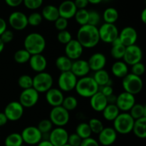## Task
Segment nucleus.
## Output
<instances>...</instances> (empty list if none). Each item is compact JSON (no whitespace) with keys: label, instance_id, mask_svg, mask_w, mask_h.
<instances>
[{"label":"nucleus","instance_id":"7","mask_svg":"<svg viewBox=\"0 0 146 146\" xmlns=\"http://www.w3.org/2000/svg\"><path fill=\"white\" fill-rule=\"evenodd\" d=\"M49 120L56 127H64L69 122V112L61 105L53 107L49 113Z\"/></svg>","mask_w":146,"mask_h":146},{"label":"nucleus","instance_id":"57","mask_svg":"<svg viewBox=\"0 0 146 146\" xmlns=\"http://www.w3.org/2000/svg\"><path fill=\"white\" fill-rule=\"evenodd\" d=\"M106 98H107V101H108V104H115L117 95H115V94H112L111 95L107 97Z\"/></svg>","mask_w":146,"mask_h":146},{"label":"nucleus","instance_id":"26","mask_svg":"<svg viewBox=\"0 0 146 146\" xmlns=\"http://www.w3.org/2000/svg\"><path fill=\"white\" fill-rule=\"evenodd\" d=\"M111 72L115 77L118 78H123L129 73V68L126 63L121 60H118L112 64Z\"/></svg>","mask_w":146,"mask_h":146},{"label":"nucleus","instance_id":"41","mask_svg":"<svg viewBox=\"0 0 146 146\" xmlns=\"http://www.w3.org/2000/svg\"><path fill=\"white\" fill-rule=\"evenodd\" d=\"M88 123L92 133H95V134H98L104 127L102 121L96 117L91 118Z\"/></svg>","mask_w":146,"mask_h":146},{"label":"nucleus","instance_id":"42","mask_svg":"<svg viewBox=\"0 0 146 146\" xmlns=\"http://www.w3.org/2000/svg\"><path fill=\"white\" fill-rule=\"evenodd\" d=\"M53 125H54L49 119H43L38 123L37 127L39 130V131L44 135L49 133L53 129Z\"/></svg>","mask_w":146,"mask_h":146},{"label":"nucleus","instance_id":"39","mask_svg":"<svg viewBox=\"0 0 146 146\" xmlns=\"http://www.w3.org/2000/svg\"><path fill=\"white\" fill-rule=\"evenodd\" d=\"M62 107H64L66 110L69 111H72L74 110L78 106V100L74 96H67V97H64V100H63Z\"/></svg>","mask_w":146,"mask_h":146},{"label":"nucleus","instance_id":"25","mask_svg":"<svg viewBox=\"0 0 146 146\" xmlns=\"http://www.w3.org/2000/svg\"><path fill=\"white\" fill-rule=\"evenodd\" d=\"M108 104V101L106 96H104L101 92L98 91L96 93L90 97V105L96 112H102L104 109Z\"/></svg>","mask_w":146,"mask_h":146},{"label":"nucleus","instance_id":"18","mask_svg":"<svg viewBox=\"0 0 146 146\" xmlns=\"http://www.w3.org/2000/svg\"><path fill=\"white\" fill-rule=\"evenodd\" d=\"M84 47L78 42V40H72L67 43L65 46V54L66 57L71 59L72 61L80 59L84 52Z\"/></svg>","mask_w":146,"mask_h":146},{"label":"nucleus","instance_id":"31","mask_svg":"<svg viewBox=\"0 0 146 146\" xmlns=\"http://www.w3.org/2000/svg\"><path fill=\"white\" fill-rule=\"evenodd\" d=\"M121 111L115 104H108L102 111L103 117L107 121H113Z\"/></svg>","mask_w":146,"mask_h":146},{"label":"nucleus","instance_id":"44","mask_svg":"<svg viewBox=\"0 0 146 146\" xmlns=\"http://www.w3.org/2000/svg\"><path fill=\"white\" fill-rule=\"evenodd\" d=\"M101 19V17L98 11H95V10L88 11V24L97 27L99 24Z\"/></svg>","mask_w":146,"mask_h":146},{"label":"nucleus","instance_id":"10","mask_svg":"<svg viewBox=\"0 0 146 146\" xmlns=\"http://www.w3.org/2000/svg\"><path fill=\"white\" fill-rule=\"evenodd\" d=\"M39 100V93L34 89L31 88L23 90L19 94V102L24 108H30L37 104Z\"/></svg>","mask_w":146,"mask_h":146},{"label":"nucleus","instance_id":"4","mask_svg":"<svg viewBox=\"0 0 146 146\" xmlns=\"http://www.w3.org/2000/svg\"><path fill=\"white\" fill-rule=\"evenodd\" d=\"M134 120L129 113H120L113 120V128L117 133L126 135L131 133L133 127Z\"/></svg>","mask_w":146,"mask_h":146},{"label":"nucleus","instance_id":"8","mask_svg":"<svg viewBox=\"0 0 146 146\" xmlns=\"http://www.w3.org/2000/svg\"><path fill=\"white\" fill-rule=\"evenodd\" d=\"M100 40L105 43L111 44L118 37L119 31L115 24L104 23L98 28Z\"/></svg>","mask_w":146,"mask_h":146},{"label":"nucleus","instance_id":"11","mask_svg":"<svg viewBox=\"0 0 146 146\" xmlns=\"http://www.w3.org/2000/svg\"><path fill=\"white\" fill-rule=\"evenodd\" d=\"M143 55V54L142 49L135 44L125 47V51L123 59L124 62L126 63L128 65L131 66L135 63L141 62Z\"/></svg>","mask_w":146,"mask_h":146},{"label":"nucleus","instance_id":"55","mask_svg":"<svg viewBox=\"0 0 146 146\" xmlns=\"http://www.w3.org/2000/svg\"><path fill=\"white\" fill-rule=\"evenodd\" d=\"M7 21L4 19L3 18L0 17V35L5 31L6 29H7Z\"/></svg>","mask_w":146,"mask_h":146},{"label":"nucleus","instance_id":"16","mask_svg":"<svg viewBox=\"0 0 146 146\" xmlns=\"http://www.w3.org/2000/svg\"><path fill=\"white\" fill-rule=\"evenodd\" d=\"M135 104V95L131 94V93L123 91L117 96L115 104L118 107L120 111H122L123 113H128Z\"/></svg>","mask_w":146,"mask_h":146},{"label":"nucleus","instance_id":"6","mask_svg":"<svg viewBox=\"0 0 146 146\" xmlns=\"http://www.w3.org/2000/svg\"><path fill=\"white\" fill-rule=\"evenodd\" d=\"M54 79L51 74L46 72H38L33 77V88L38 93H44L52 87Z\"/></svg>","mask_w":146,"mask_h":146},{"label":"nucleus","instance_id":"46","mask_svg":"<svg viewBox=\"0 0 146 146\" xmlns=\"http://www.w3.org/2000/svg\"><path fill=\"white\" fill-rule=\"evenodd\" d=\"M44 0H23L24 7L30 10H36L42 6Z\"/></svg>","mask_w":146,"mask_h":146},{"label":"nucleus","instance_id":"51","mask_svg":"<svg viewBox=\"0 0 146 146\" xmlns=\"http://www.w3.org/2000/svg\"><path fill=\"white\" fill-rule=\"evenodd\" d=\"M80 146H100V144L98 140L90 137L88 138L83 139Z\"/></svg>","mask_w":146,"mask_h":146},{"label":"nucleus","instance_id":"58","mask_svg":"<svg viewBox=\"0 0 146 146\" xmlns=\"http://www.w3.org/2000/svg\"><path fill=\"white\" fill-rule=\"evenodd\" d=\"M37 146H54L51 144V142L48 140H41L39 143L37 144Z\"/></svg>","mask_w":146,"mask_h":146},{"label":"nucleus","instance_id":"63","mask_svg":"<svg viewBox=\"0 0 146 146\" xmlns=\"http://www.w3.org/2000/svg\"><path fill=\"white\" fill-rule=\"evenodd\" d=\"M20 146H27V145H20Z\"/></svg>","mask_w":146,"mask_h":146},{"label":"nucleus","instance_id":"19","mask_svg":"<svg viewBox=\"0 0 146 146\" xmlns=\"http://www.w3.org/2000/svg\"><path fill=\"white\" fill-rule=\"evenodd\" d=\"M98 135V142L99 144L104 146H110L113 145L118 137V133L114 130L113 127H104V129Z\"/></svg>","mask_w":146,"mask_h":146},{"label":"nucleus","instance_id":"24","mask_svg":"<svg viewBox=\"0 0 146 146\" xmlns=\"http://www.w3.org/2000/svg\"><path fill=\"white\" fill-rule=\"evenodd\" d=\"M106 57L103 53L96 52L93 54L88 60L90 70L96 72L104 69L106 65Z\"/></svg>","mask_w":146,"mask_h":146},{"label":"nucleus","instance_id":"54","mask_svg":"<svg viewBox=\"0 0 146 146\" xmlns=\"http://www.w3.org/2000/svg\"><path fill=\"white\" fill-rule=\"evenodd\" d=\"M4 1L10 7H17L23 4V0H4Z\"/></svg>","mask_w":146,"mask_h":146},{"label":"nucleus","instance_id":"29","mask_svg":"<svg viewBox=\"0 0 146 146\" xmlns=\"http://www.w3.org/2000/svg\"><path fill=\"white\" fill-rule=\"evenodd\" d=\"M96 82L97 83L99 87L104 85H111L112 86L113 81L110 77L109 73L104 69L96 71L93 77Z\"/></svg>","mask_w":146,"mask_h":146},{"label":"nucleus","instance_id":"27","mask_svg":"<svg viewBox=\"0 0 146 146\" xmlns=\"http://www.w3.org/2000/svg\"><path fill=\"white\" fill-rule=\"evenodd\" d=\"M132 132L138 138L144 139L146 137V117L135 120Z\"/></svg>","mask_w":146,"mask_h":146},{"label":"nucleus","instance_id":"62","mask_svg":"<svg viewBox=\"0 0 146 146\" xmlns=\"http://www.w3.org/2000/svg\"><path fill=\"white\" fill-rule=\"evenodd\" d=\"M62 146H71V145H70L69 144H68V143H66V144L64 145H62Z\"/></svg>","mask_w":146,"mask_h":146},{"label":"nucleus","instance_id":"34","mask_svg":"<svg viewBox=\"0 0 146 146\" xmlns=\"http://www.w3.org/2000/svg\"><path fill=\"white\" fill-rule=\"evenodd\" d=\"M22 137L20 133H12L8 135L4 140L5 146H20L23 145Z\"/></svg>","mask_w":146,"mask_h":146},{"label":"nucleus","instance_id":"36","mask_svg":"<svg viewBox=\"0 0 146 146\" xmlns=\"http://www.w3.org/2000/svg\"><path fill=\"white\" fill-rule=\"evenodd\" d=\"M76 133L81 137V139H86L90 137L92 135L91 128H90L88 123H81L76 127Z\"/></svg>","mask_w":146,"mask_h":146},{"label":"nucleus","instance_id":"45","mask_svg":"<svg viewBox=\"0 0 146 146\" xmlns=\"http://www.w3.org/2000/svg\"><path fill=\"white\" fill-rule=\"evenodd\" d=\"M57 40L61 44L66 45L67 43H68L72 40V35H71V32L67 29L59 31V32L57 34Z\"/></svg>","mask_w":146,"mask_h":146},{"label":"nucleus","instance_id":"12","mask_svg":"<svg viewBox=\"0 0 146 146\" xmlns=\"http://www.w3.org/2000/svg\"><path fill=\"white\" fill-rule=\"evenodd\" d=\"M23 142L27 145H37L42 140L43 134L36 126H28L21 133Z\"/></svg>","mask_w":146,"mask_h":146},{"label":"nucleus","instance_id":"22","mask_svg":"<svg viewBox=\"0 0 146 146\" xmlns=\"http://www.w3.org/2000/svg\"><path fill=\"white\" fill-rule=\"evenodd\" d=\"M59 16L69 19L73 18L77 11V8L72 0H65L60 4L58 7Z\"/></svg>","mask_w":146,"mask_h":146},{"label":"nucleus","instance_id":"20","mask_svg":"<svg viewBox=\"0 0 146 146\" xmlns=\"http://www.w3.org/2000/svg\"><path fill=\"white\" fill-rule=\"evenodd\" d=\"M46 101L51 107H57L62 104L64 96L63 92L58 88H53L46 92Z\"/></svg>","mask_w":146,"mask_h":146},{"label":"nucleus","instance_id":"14","mask_svg":"<svg viewBox=\"0 0 146 146\" xmlns=\"http://www.w3.org/2000/svg\"><path fill=\"white\" fill-rule=\"evenodd\" d=\"M8 21L11 28L17 31H21L27 27L28 20L27 16L22 11H15L11 13Z\"/></svg>","mask_w":146,"mask_h":146},{"label":"nucleus","instance_id":"52","mask_svg":"<svg viewBox=\"0 0 146 146\" xmlns=\"http://www.w3.org/2000/svg\"><path fill=\"white\" fill-rule=\"evenodd\" d=\"M98 91L101 92L104 96L106 97H108V96L111 95L112 94H113V88L111 85H104L99 87L98 89Z\"/></svg>","mask_w":146,"mask_h":146},{"label":"nucleus","instance_id":"40","mask_svg":"<svg viewBox=\"0 0 146 146\" xmlns=\"http://www.w3.org/2000/svg\"><path fill=\"white\" fill-rule=\"evenodd\" d=\"M18 85L22 90L33 87V77L28 74H22L18 79Z\"/></svg>","mask_w":146,"mask_h":146},{"label":"nucleus","instance_id":"59","mask_svg":"<svg viewBox=\"0 0 146 146\" xmlns=\"http://www.w3.org/2000/svg\"><path fill=\"white\" fill-rule=\"evenodd\" d=\"M141 19L143 23L145 24L146 23V9H144L141 13Z\"/></svg>","mask_w":146,"mask_h":146},{"label":"nucleus","instance_id":"43","mask_svg":"<svg viewBox=\"0 0 146 146\" xmlns=\"http://www.w3.org/2000/svg\"><path fill=\"white\" fill-rule=\"evenodd\" d=\"M28 24L32 27H37L40 25L43 21V17L41 13L32 12L29 15L27 16Z\"/></svg>","mask_w":146,"mask_h":146},{"label":"nucleus","instance_id":"49","mask_svg":"<svg viewBox=\"0 0 146 146\" xmlns=\"http://www.w3.org/2000/svg\"><path fill=\"white\" fill-rule=\"evenodd\" d=\"M82 139L76 133H72L71 135H68V141L67 143L71 146H80Z\"/></svg>","mask_w":146,"mask_h":146},{"label":"nucleus","instance_id":"1","mask_svg":"<svg viewBox=\"0 0 146 146\" xmlns=\"http://www.w3.org/2000/svg\"><path fill=\"white\" fill-rule=\"evenodd\" d=\"M76 40L84 48H94L100 42L98 28L88 24L81 26L77 31Z\"/></svg>","mask_w":146,"mask_h":146},{"label":"nucleus","instance_id":"50","mask_svg":"<svg viewBox=\"0 0 146 146\" xmlns=\"http://www.w3.org/2000/svg\"><path fill=\"white\" fill-rule=\"evenodd\" d=\"M14 34L11 30L6 29L2 34L0 35V39L1 41L4 43V44H7L9 43L14 40Z\"/></svg>","mask_w":146,"mask_h":146},{"label":"nucleus","instance_id":"61","mask_svg":"<svg viewBox=\"0 0 146 146\" xmlns=\"http://www.w3.org/2000/svg\"><path fill=\"white\" fill-rule=\"evenodd\" d=\"M4 43L1 40V39H0V53H1L3 52V50H4Z\"/></svg>","mask_w":146,"mask_h":146},{"label":"nucleus","instance_id":"32","mask_svg":"<svg viewBox=\"0 0 146 146\" xmlns=\"http://www.w3.org/2000/svg\"><path fill=\"white\" fill-rule=\"evenodd\" d=\"M72 62L73 61L71 59H69L66 55H62L57 57L55 62V64L56 68L61 72H63L71 71Z\"/></svg>","mask_w":146,"mask_h":146},{"label":"nucleus","instance_id":"28","mask_svg":"<svg viewBox=\"0 0 146 146\" xmlns=\"http://www.w3.org/2000/svg\"><path fill=\"white\" fill-rule=\"evenodd\" d=\"M43 19L48 21H55L59 16L58 7L52 4H48L43 8L41 11Z\"/></svg>","mask_w":146,"mask_h":146},{"label":"nucleus","instance_id":"53","mask_svg":"<svg viewBox=\"0 0 146 146\" xmlns=\"http://www.w3.org/2000/svg\"><path fill=\"white\" fill-rule=\"evenodd\" d=\"M74 4L76 7L77 9H86L88 4H89L88 0H74Z\"/></svg>","mask_w":146,"mask_h":146},{"label":"nucleus","instance_id":"30","mask_svg":"<svg viewBox=\"0 0 146 146\" xmlns=\"http://www.w3.org/2000/svg\"><path fill=\"white\" fill-rule=\"evenodd\" d=\"M112 47L111 49V55L115 60L123 59L125 51V47L121 42L118 37L111 43Z\"/></svg>","mask_w":146,"mask_h":146},{"label":"nucleus","instance_id":"13","mask_svg":"<svg viewBox=\"0 0 146 146\" xmlns=\"http://www.w3.org/2000/svg\"><path fill=\"white\" fill-rule=\"evenodd\" d=\"M24 107L19 101H11L7 104L4 113L9 121H18L24 115Z\"/></svg>","mask_w":146,"mask_h":146},{"label":"nucleus","instance_id":"17","mask_svg":"<svg viewBox=\"0 0 146 146\" xmlns=\"http://www.w3.org/2000/svg\"><path fill=\"white\" fill-rule=\"evenodd\" d=\"M118 38L125 47L133 45L138 40V32L134 27L128 26L122 29L118 34Z\"/></svg>","mask_w":146,"mask_h":146},{"label":"nucleus","instance_id":"37","mask_svg":"<svg viewBox=\"0 0 146 146\" xmlns=\"http://www.w3.org/2000/svg\"><path fill=\"white\" fill-rule=\"evenodd\" d=\"M31 54L25 49L18 50L14 54V59L18 64H25L29 62Z\"/></svg>","mask_w":146,"mask_h":146},{"label":"nucleus","instance_id":"2","mask_svg":"<svg viewBox=\"0 0 146 146\" xmlns=\"http://www.w3.org/2000/svg\"><path fill=\"white\" fill-rule=\"evenodd\" d=\"M46 46V42L42 34L31 32L27 35L24 40V47L31 55L42 54Z\"/></svg>","mask_w":146,"mask_h":146},{"label":"nucleus","instance_id":"38","mask_svg":"<svg viewBox=\"0 0 146 146\" xmlns=\"http://www.w3.org/2000/svg\"><path fill=\"white\" fill-rule=\"evenodd\" d=\"M74 17L76 21L79 25H85V24H88V11L86 9H77Z\"/></svg>","mask_w":146,"mask_h":146},{"label":"nucleus","instance_id":"33","mask_svg":"<svg viewBox=\"0 0 146 146\" xmlns=\"http://www.w3.org/2000/svg\"><path fill=\"white\" fill-rule=\"evenodd\" d=\"M119 13L118 10L113 7H108L104 10L103 13V19L105 23L115 24L118 19Z\"/></svg>","mask_w":146,"mask_h":146},{"label":"nucleus","instance_id":"47","mask_svg":"<svg viewBox=\"0 0 146 146\" xmlns=\"http://www.w3.org/2000/svg\"><path fill=\"white\" fill-rule=\"evenodd\" d=\"M145 72V67L141 62L131 65V72L135 75L141 77Z\"/></svg>","mask_w":146,"mask_h":146},{"label":"nucleus","instance_id":"21","mask_svg":"<svg viewBox=\"0 0 146 146\" xmlns=\"http://www.w3.org/2000/svg\"><path fill=\"white\" fill-rule=\"evenodd\" d=\"M71 71L76 77L80 78V77L88 75L91 70H90L88 61L85 60L78 59V60L73 61Z\"/></svg>","mask_w":146,"mask_h":146},{"label":"nucleus","instance_id":"15","mask_svg":"<svg viewBox=\"0 0 146 146\" xmlns=\"http://www.w3.org/2000/svg\"><path fill=\"white\" fill-rule=\"evenodd\" d=\"M68 135L64 127H56L49 133L48 140L54 146H62L67 143Z\"/></svg>","mask_w":146,"mask_h":146},{"label":"nucleus","instance_id":"35","mask_svg":"<svg viewBox=\"0 0 146 146\" xmlns=\"http://www.w3.org/2000/svg\"><path fill=\"white\" fill-rule=\"evenodd\" d=\"M129 111V114L134 120H137L143 117H146V107L143 104L135 103Z\"/></svg>","mask_w":146,"mask_h":146},{"label":"nucleus","instance_id":"5","mask_svg":"<svg viewBox=\"0 0 146 146\" xmlns=\"http://www.w3.org/2000/svg\"><path fill=\"white\" fill-rule=\"evenodd\" d=\"M122 86L124 91L135 95L139 94L143 87V82L141 77L128 73L122 78Z\"/></svg>","mask_w":146,"mask_h":146},{"label":"nucleus","instance_id":"23","mask_svg":"<svg viewBox=\"0 0 146 146\" xmlns=\"http://www.w3.org/2000/svg\"><path fill=\"white\" fill-rule=\"evenodd\" d=\"M29 63L31 70L37 73L44 72L47 67V60L42 54L31 55Z\"/></svg>","mask_w":146,"mask_h":146},{"label":"nucleus","instance_id":"48","mask_svg":"<svg viewBox=\"0 0 146 146\" xmlns=\"http://www.w3.org/2000/svg\"><path fill=\"white\" fill-rule=\"evenodd\" d=\"M54 24H55V27L56 28V29H58V31H63V30H66L67 29L68 21L66 19L59 17L54 21Z\"/></svg>","mask_w":146,"mask_h":146},{"label":"nucleus","instance_id":"60","mask_svg":"<svg viewBox=\"0 0 146 146\" xmlns=\"http://www.w3.org/2000/svg\"><path fill=\"white\" fill-rule=\"evenodd\" d=\"M104 0H88V3L91 4H98L101 3Z\"/></svg>","mask_w":146,"mask_h":146},{"label":"nucleus","instance_id":"3","mask_svg":"<svg viewBox=\"0 0 146 146\" xmlns=\"http://www.w3.org/2000/svg\"><path fill=\"white\" fill-rule=\"evenodd\" d=\"M99 86L97 84L93 77L85 76L77 80L74 90L77 94L84 98H90L98 91Z\"/></svg>","mask_w":146,"mask_h":146},{"label":"nucleus","instance_id":"9","mask_svg":"<svg viewBox=\"0 0 146 146\" xmlns=\"http://www.w3.org/2000/svg\"><path fill=\"white\" fill-rule=\"evenodd\" d=\"M78 77H76L71 71L61 72L58 78V89L62 92H71L75 89Z\"/></svg>","mask_w":146,"mask_h":146},{"label":"nucleus","instance_id":"56","mask_svg":"<svg viewBox=\"0 0 146 146\" xmlns=\"http://www.w3.org/2000/svg\"><path fill=\"white\" fill-rule=\"evenodd\" d=\"M8 121V119H7V116L5 115L4 112L3 113L0 112V127L5 125Z\"/></svg>","mask_w":146,"mask_h":146}]
</instances>
